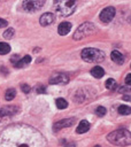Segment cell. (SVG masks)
I'll list each match as a JSON object with an SVG mask.
<instances>
[{
    "label": "cell",
    "mask_w": 131,
    "mask_h": 147,
    "mask_svg": "<svg viewBox=\"0 0 131 147\" xmlns=\"http://www.w3.org/2000/svg\"><path fill=\"white\" fill-rule=\"evenodd\" d=\"M123 100H125V101H130V102H131V95H124V96H123Z\"/></svg>",
    "instance_id": "obj_30"
},
{
    "label": "cell",
    "mask_w": 131,
    "mask_h": 147,
    "mask_svg": "<svg viewBox=\"0 0 131 147\" xmlns=\"http://www.w3.org/2000/svg\"><path fill=\"white\" fill-rule=\"evenodd\" d=\"M15 95H16L15 88H8V90L6 91V93H5V99H6L7 101H11V100L15 98Z\"/></svg>",
    "instance_id": "obj_19"
},
{
    "label": "cell",
    "mask_w": 131,
    "mask_h": 147,
    "mask_svg": "<svg viewBox=\"0 0 131 147\" xmlns=\"http://www.w3.org/2000/svg\"><path fill=\"white\" fill-rule=\"evenodd\" d=\"M0 147H47V142L34 127L13 124L0 134Z\"/></svg>",
    "instance_id": "obj_1"
},
{
    "label": "cell",
    "mask_w": 131,
    "mask_h": 147,
    "mask_svg": "<svg viewBox=\"0 0 131 147\" xmlns=\"http://www.w3.org/2000/svg\"><path fill=\"white\" fill-rule=\"evenodd\" d=\"M45 2H46V0H23L22 8L25 11L33 13V11H37V10L41 9L44 7Z\"/></svg>",
    "instance_id": "obj_6"
},
{
    "label": "cell",
    "mask_w": 131,
    "mask_h": 147,
    "mask_svg": "<svg viewBox=\"0 0 131 147\" xmlns=\"http://www.w3.org/2000/svg\"><path fill=\"white\" fill-rule=\"evenodd\" d=\"M120 92H121V93H124V92H131V88H129V87H121V88H120Z\"/></svg>",
    "instance_id": "obj_29"
},
{
    "label": "cell",
    "mask_w": 131,
    "mask_h": 147,
    "mask_svg": "<svg viewBox=\"0 0 131 147\" xmlns=\"http://www.w3.org/2000/svg\"><path fill=\"white\" fill-rule=\"evenodd\" d=\"M21 90H22L24 93H29V92L31 91V87H30L29 85H26V84H22V85H21Z\"/></svg>",
    "instance_id": "obj_24"
},
{
    "label": "cell",
    "mask_w": 131,
    "mask_h": 147,
    "mask_svg": "<svg viewBox=\"0 0 131 147\" xmlns=\"http://www.w3.org/2000/svg\"><path fill=\"white\" fill-rule=\"evenodd\" d=\"M125 84L131 86V74H128L126 77H125Z\"/></svg>",
    "instance_id": "obj_26"
},
{
    "label": "cell",
    "mask_w": 131,
    "mask_h": 147,
    "mask_svg": "<svg viewBox=\"0 0 131 147\" xmlns=\"http://www.w3.org/2000/svg\"><path fill=\"white\" fill-rule=\"evenodd\" d=\"M70 30H71V23H70V22H62V23L59 25V28H57V32H59V34H61V36L68 34V33L70 32Z\"/></svg>",
    "instance_id": "obj_12"
},
{
    "label": "cell",
    "mask_w": 131,
    "mask_h": 147,
    "mask_svg": "<svg viewBox=\"0 0 131 147\" xmlns=\"http://www.w3.org/2000/svg\"><path fill=\"white\" fill-rule=\"evenodd\" d=\"M88 129H90V123H88L86 119H82L80 123L78 124L77 129H76V132L79 133V134H80V133H85V132L88 131Z\"/></svg>",
    "instance_id": "obj_14"
},
{
    "label": "cell",
    "mask_w": 131,
    "mask_h": 147,
    "mask_svg": "<svg viewBox=\"0 0 131 147\" xmlns=\"http://www.w3.org/2000/svg\"><path fill=\"white\" fill-rule=\"evenodd\" d=\"M94 147H100V146H99V145H97V146H94Z\"/></svg>",
    "instance_id": "obj_31"
},
{
    "label": "cell",
    "mask_w": 131,
    "mask_h": 147,
    "mask_svg": "<svg viewBox=\"0 0 131 147\" xmlns=\"http://www.w3.org/2000/svg\"><path fill=\"white\" fill-rule=\"evenodd\" d=\"M62 144H63V147H75V146H76L75 142H69V144H67L66 141H62Z\"/></svg>",
    "instance_id": "obj_28"
},
{
    "label": "cell",
    "mask_w": 131,
    "mask_h": 147,
    "mask_svg": "<svg viewBox=\"0 0 131 147\" xmlns=\"http://www.w3.org/2000/svg\"><path fill=\"white\" fill-rule=\"evenodd\" d=\"M76 119L75 118H64V119H61V121H57L56 123H54L53 125V130L54 131H59L63 127H69V126H72L75 124Z\"/></svg>",
    "instance_id": "obj_10"
},
{
    "label": "cell",
    "mask_w": 131,
    "mask_h": 147,
    "mask_svg": "<svg viewBox=\"0 0 131 147\" xmlns=\"http://www.w3.org/2000/svg\"><path fill=\"white\" fill-rule=\"evenodd\" d=\"M91 75H92L94 78H101V77H103V75H105V70H103L100 65H95V67H93V68L91 69Z\"/></svg>",
    "instance_id": "obj_15"
},
{
    "label": "cell",
    "mask_w": 131,
    "mask_h": 147,
    "mask_svg": "<svg viewBox=\"0 0 131 147\" xmlns=\"http://www.w3.org/2000/svg\"><path fill=\"white\" fill-rule=\"evenodd\" d=\"M55 105H56V107H57L59 109H64V108L68 107V102H67V100H64L63 98H59V99H56Z\"/></svg>",
    "instance_id": "obj_20"
},
{
    "label": "cell",
    "mask_w": 131,
    "mask_h": 147,
    "mask_svg": "<svg viewBox=\"0 0 131 147\" xmlns=\"http://www.w3.org/2000/svg\"><path fill=\"white\" fill-rule=\"evenodd\" d=\"M56 11L62 16H69L74 13L77 2L76 0H55L54 2Z\"/></svg>",
    "instance_id": "obj_4"
},
{
    "label": "cell",
    "mask_w": 131,
    "mask_h": 147,
    "mask_svg": "<svg viewBox=\"0 0 131 147\" xmlns=\"http://www.w3.org/2000/svg\"><path fill=\"white\" fill-rule=\"evenodd\" d=\"M105 85H106V88H108L109 91H115L116 87H117V83H116V80L113 79V78H108V79L106 80Z\"/></svg>",
    "instance_id": "obj_17"
},
{
    "label": "cell",
    "mask_w": 131,
    "mask_h": 147,
    "mask_svg": "<svg viewBox=\"0 0 131 147\" xmlns=\"http://www.w3.org/2000/svg\"><path fill=\"white\" fill-rule=\"evenodd\" d=\"M17 113V108L15 106H8V107H2L0 108V122L5 121L6 118L11 117Z\"/></svg>",
    "instance_id": "obj_8"
},
{
    "label": "cell",
    "mask_w": 131,
    "mask_h": 147,
    "mask_svg": "<svg viewBox=\"0 0 131 147\" xmlns=\"http://www.w3.org/2000/svg\"><path fill=\"white\" fill-rule=\"evenodd\" d=\"M10 52V46L7 42H0V54L5 55Z\"/></svg>",
    "instance_id": "obj_21"
},
{
    "label": "cell",
    "mask_w": 131,
    "mask_h": 147,
    "mask_svg": "<svg viewBox=\"0 0 131 147\" xmlns=\"http://www.w3.org/2000/svg\"><path fill=\"white\" fill-rule=\"evenodd\" d=\"M115 14H116V10H115L114 7H106V8H103V9L101 10L99 17H100V21H101V22H103V23H109V22L114 18Z\"/></svg>",
    "instance_id": "obj_7"
},
{
    "label": "cell",
    "mask_w": 131,
    "mask_h": 147,
    "mask_svg": "<svg viewBox=\"0 0 131 147\" xmlns=\"http://www.w3.org/2000/svg\"><path fill=\"white\" fill-rule=\"evenodd\" d=\"M1 1H2V0H0V2H1Z\"/></svg>",
    "instance_id": "obj_32"
},
{
    "label": "cell",
    "mask_w": 131,
    "mask_h": 147,
    "mask_svg": "<svg viewBox=\"0 0 131 147\" xmlns=\"http://www.w3.org/2000/svg\"><path fill=\"white\" fill-rule=\"evenodd\" d=\"M94 32H95V26H94V24L91 23V22H85V23L80 24V25L77 28V30L75 31L72 38H74L75 40H80V39H84L85 37H87V36H90V34H92V33H94Z\"/></svg>",
    "instance_id": "obj_5"
},
{
    "label": "cell",
    "mask_w": 131,
    "mask_h": 147,
    "mask_svg": "<svg viewBox=\"0 0 131 147\" xmlns=\"http://www.w3.org/2000/svg\"><path fill=\"white\" fill-rule=\"evenodd\" d=\"M30 62H31V56H30V55H25L24 57L20 59V60L14 64V67H15V68H23V67H25L26 64H29Z\"/></svg>",
    "instance_id": "obj_16"
},
{
    "label": "cell",
    "mask_w": 131,
    "mask_h": 147,
    "mask_svg": "<svg viewBox=\"0 0 131 147\" xmlns=\"http://www.w3.org/2000/svg\"><path fill=\"white\" fill-rule=\"evenodd\" d=\"M110 57H111V60L115 62V63H117V64H123L124 63V55L122 54V53H120L118 51H113L111 52V54H110Z\"/></svg>",
    "instance_id": "obj_13"
},
{
    "label": "cell",
    "mask_w": 131,
    "mask_h": 147,
    "mask_svg": "<svg viewBox=\"0 0 131 147\" xmlns=\"http://www.w3.org/2000/svg\"><path fill=\"white\" fill-rule=\"evenodd\" d=\"M7 25H8V22L6 20H3V18H0V28H5Z\"/></svg>",
    "instance_id": "obj_27"
},
{
    "label": "cell",
    "mask_w": 131,
    "mask_h": 147,
    "mask_svg": "<svg viewBox=\"0 0 131 147\" xmlns=\"http://www.w3.org/2000/svg\"><path fill=\"white\" fill-rule=\"evenodd\" d=\"M54 21H55V16H54V14H52V13H45V14H43V15L40 16V18H39V23H40V25H43V26H47V25L52 24Z\"/></svg>",
    "instance_id": "obj_11"
},
{
    "label": "cell",
    "mask_w": 131,
    "mask_h": 147,
    "mask_svg": "<svg viewBox=\"0 0 131 147\" xmlns=\"http://www.w3.org/2000/svg\"><path fill=\"white\" fill-rule=\"evenodd\" d=\"M36 91H37L38 93H45L46 88H45V86H43V85H38V86L36 87Z\"/></svg>",
    "instance_id": "obj_25"
},
{
    "label": "cell",
    "mask_w": 131,
    "mask_h": 147,
    "mask_svg": "<svg viewBox=\"0 0 131 147\" xmlns=\"http://www.w3.org/2000/svg\"><path fill=\"white\" fill-rule=\"evenodd\" d=\"M69 82V77L66 75V74H61V72H57V74H54L51 76L49 78V84L52 85H56V84H68Z\"/></svg>",
    "instance_id": "obj_9"
},
{
    "label": "cell",
    "mask_w": 131,
    "mask_h": 147,
    "mask_svg": "<svg viewBox=\"0 0 131 147\" xmlns=\"http://www.w3.org/2000/svg\"><path fill=\"white\" fill-rule=\"evenodd\" d=\"M82 59L88 63H100L105 60V53L97 48H84L80 53Z\"/></svg>",
    "instance_id": "obj_3"
},
{
    "label": "cell",
    "mask_w": 131,
    "mask_h": 147,
    "mask_svg": "<svg viewBox=\"0 0 131 147\" xmlns=\"http://www.w3.org/2000/svg\"><path fill=\"white\" fill-rule=\"evenodd\" d=\"M106 113H107V110H106V108L105 107H98L97 109H95V114L98 115V116H100V117H102V116H105L106 115Z\"/></svg>",
    "instance_id": "obj_23"
},
{
    "label": "cell",
    "mask_w": 131,
    "mask_h": 147,
    "mask_svg": "<svg viewBox=\"0 0 131 147\" xmlns=\"http://www.w3.org/2000/svg\"><path fill=\"white\" fill-rule=\"evenodd\" d=\"M107 140L116 146H129L131 145V132L126 129H118L110 132L107 136Z\"/></svg>",
    "instance_id": "obj_2"
},
{
    "label": "cell",
    "mask_w": 131,
    "mask_h": 147,
    "mask_svg": "<svg viewBox=\"0 0 131 147\" xmlns=\"http://www.w3.org/2000/svg\"><path fill=\"white\" fill-rule=\"evenodd\" d=\"M118 113L121 115H130L131 114V107L126 106V105H121L118 108H117Z\"/></svg>",
    "instance_id": "obj_18"
},
{
    "label": "cell",
    "mask_w": 131,
    "mask_h": 147,
    "mask_svg": "<svg viewBox=\"0 0 131 147\" xmlns=\"http://www.w3.org/2000/svg\"><path fill=\"white\" fill-rule=\"evenodd\" d=\"M14 33H15L14 29H13V28H8V29L3 32V38H5V39H11V38L14 37Z\"/></svg>",
    "instance_id": "obj_22"
}]
</instances>
